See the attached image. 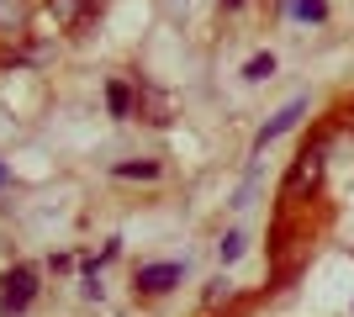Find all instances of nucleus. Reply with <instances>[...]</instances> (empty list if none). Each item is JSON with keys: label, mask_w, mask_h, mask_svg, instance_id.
Returning a JSON list of instances; mask_svg holds the SVG:
<instances>
[{"label": "nucleus", "mask_w": 354, "mask_h": 317, "mask_svg": "<svg viewBox=\"0 0 354 317\" xmlns=\"http://www.w3.org/2000/svg\"><path fill=\"white\" fill-rule=\"evenodd\" d=\"M37 296V270L32 265H16V270L0 275V317H21Z\"/></svg>", "instance_id": "1"}, {"label": "nucleus", "mask_w": 354, "mask_h": 317, "mask_svg": "<svg viewBox=\"0 0 354 317\" xmlns=\"http://www.w3.org/2000/svg\"><path fill=\"white\" fill-rule=\"evenodd\" d=\"M317 180H323V148H301L296 164H291V175H286V185H281V196L296 201L301 191H317Z\"/></svg>", "instance_id": "2"}, {"label": "nucleus", "mask_w": 354, "mask_h": 317, "mask_svg": "<svg viewBox=\"0 0 354 317\" xmlns=\"http://www.w3.org/2000/svg\"><path fill=\"white\" fill-rule=\"evenodd\" d=\"M138 291H148V296H164V291H175L180 280H185V270L180 265H138Z\"/></svg>", "instance_id": "3"}, {"label": "nucleus", "mask_w": 354, "mask_h": 317, "mask_svg": "<svg viewBox=\"0 0 354 317\" xmlns=\"http://www.w3.org/2000/svg\"><path fill=\"white\" fill-rule=\"evenodd\" d=\"M48 16L59 21V32H80V27H90L95 0H48Z\"/></svg>", "instance_id": "4"}, {"label": "nucleus", "mask_w": 354, "mask_h": 317, "mask_svg": "<svg viewBox=\"0 0 354 317\" xmlns=\"http://www.w3.org/2000/svg\"><path fill=\"white\" fill-rule=\"evenodd\" d=\"M143 122H153V127H164L169 122V95H159V90H138V106H133Z\"/></svg>", "instance_id": "5"}, {"label": "nucleus", "mask_w": 354, "mask_h": 317, "mask_svg": "<svg viewBox=\"0 0 354 317\" xmlns=\"http://www.w3.org/2000/svg\"><path fill=\"white\" fill-rule=\"evenodd\" d=\"M301 111H307V101H291V106H286V111H281L275 122H265V133L254 137V143H259V148H270V143H275V137H281L286 127H296V117H301Z\"/></svg>", "instance_id": "6"}, {"label": "nucleus", "mask_w": 354, "mask_h": 317, "mask_svg": "<svg viewBox=\"0 0 354 317\" xmlns=\"http://www.w3.org/2000/svg\"><path fill=\"white\" fill-rule=\"evenodd\" d=\"M106 106H111V117H133V106H138V95L122 85V79H106Z\"/></svg>", "instance_id": "7"}, {"label": "nucleus", "mask_w": 354, "mask_h": 317, "mask_svg": "<svg viewBox=\"0 0 354 317\" xmlns=\"http://www.w3.org/2000/svg\"><path fill=\"white\" fill-rule=\"evenodd\" d=\"M117 180H159V159H127V164L111 169Z\"/></svg>", "instance_id": "8"}, {"label": "nucleus", "mask_w": 354, "mask_h": 317, "mask_svg": "<svg viewBox=\"0 0 354 317\" xmlns=\"http://www.w3.org/2000/svg\"><path fill=\"white\" fill-rule=\"evenodd\" d=\"M270 75H275V53H254L243 64V79H270Z\"/></svg>", "instance_id": "9"}, {"label": "nucleus", "mask_w": 354, "mask_h": 317, "mask_svg": "<svg viewBox=\"0 0 354 317\" xmlns=\"http://www.w3.org/2000/svg\"><path fill=\"white\" fill-rule=\"evenodd\" d=\"M217 254L227 259V265H233V259L243 254V238H238V233H222V243H217Z\"/></svg>", "instance_id": "10"}, {"label": "nucleus", "mask_w": 354, "mask_h": 317, "mask_svg": "<svg viewBox=\"0 0 354 317\" xmlns=\"http://www.w3.org/2000/svg\"><path fill=\"white\" fill-rule=\"evenodd\" d=\"M296 16H307V21H323L328 6H323V0H296Z\"/></svg>", "instance_id": "11"}, {"label": "nucleus", "mask_w": 354, "mask_h": 317, "mask_svg": "<svg viewBox=\"0 0 354 317\" xmlns=\"http://www.w3.org/2000/svg\"><path fill=\"white\" fill-rule=\"evenodd\" d=\"M227 296H233V286H227V280H212V291H207V302L217 307V302H227Z\"/></svg>", "instance_id": "12"}, {"label": "nucleus", "mask_w": 354, "mask_h": 317, "mask_svg": "<svg viewBox=\"0 0 354 317\" xmlns=\"http://www.w3.org/2000/svg\"><path fill=\"white\" fill-rule=\"evenodd\" d=\"M222 6H227V11H238V6H243V0H222Z\"/></svg>", "instance_id": "13"}]
</instances>
